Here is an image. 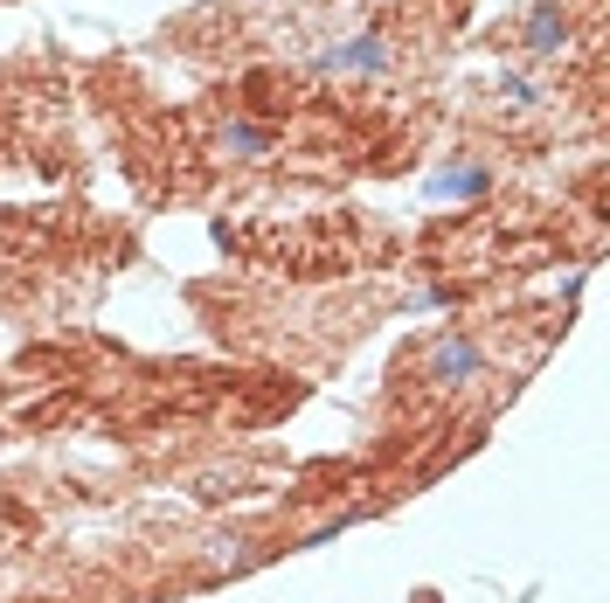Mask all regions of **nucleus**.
<instances>
[{
    "instance_id": "obj_2",
    "label": "nucleus",
    "mask_w": 610,
    "mask_h": 603,
    "mask_svg": "<svg viewBox=\"0 0 610 603\" xmlns=\"http://www.w3.org/2000/svg\"><path fill=\"white\" fill-rule=\"evenodd\" d=\"M520 49H527V56H562V49H569V21H562V8H555V0H535Z\"/></svg>"
},
{
    "instance_id": "obj_3",
    "label": "nucleus",
    "mask_w": 610,
    "mask_h": 603,
    "mask_svg": "<svg viewBox=\"0 0 610 603\" xmlns=\"http://www.w3.org/2000/svg\"><path fill=\"white\" fill-rule=\"evenodd\" d=\"M327 70H348V76H375V70H389V42H382V35H354L348 49H333V56H327Z\"/></svg>"
},
{
    "instance_id": "obj_5",
    "label": "nucleus",
    "mask_w": 610,
    "mask_h": 603,
    "mask_svg": "<svg viewBox=\"0 0 610 603\" xmlns=\"http://www.w3.org/2000/svg\"><path fill=\"white\" fill-rule=\"evenodd\" d=\"M486 188V167H444L431 180V195H479Z\"/></svg>"
},
{
    "instance_id": "obj_4",
    "label": "nucleus",
    "mask_w": 610,
    "mask_h": 603,
    "mask_svg": "<svg viewBox=\"0 0 610 603\" xmlns=\"http://www.w3.org/2000/svg\"><path fill=\"white\" fill-rule=\"evenodd\" d=\"M223 153H236V160H263V153H271V133H257V125L229 118V133H223Z\"/></svg>"
},
{
    "instance_id": "obj_1",
    "label": "nucleus",
    "mask_w": 610,
    "mask_h": 603,
    "mask_svg": "<svg viewBox=\"0 0 610 603\" xmlns=\"http://www.w3.org/2000/svg\"><path fill=\"white\" fill-rule=\"evenodd\" d=\"M479 368H486V354L472 347L465 333H451V340H437V347H431V382H451V388H465V382L479 375Z\"/></svg>"
},
{
    "instance_id": "obj_6",
    "label": "nucleus",
    "mask_w": 610,
    "mask_h": 603,
    "mask_svg": "<svg viewBox=\"0 0 610 603\" xmlns=\"http://www.w3.org/2000/svg\"><path fill=\"white\" fill-rule=\"evenodd\" d=\"M507 97H514V104H535V97H541V91H535V84H527V76H520V70H514V76H507Z\"/></svg>"
}]
</instances>
